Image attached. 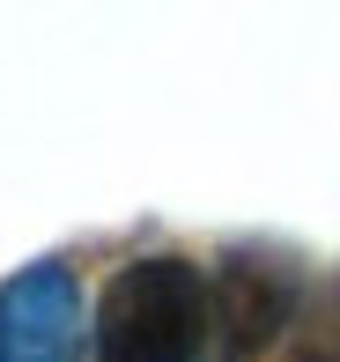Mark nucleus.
Returning <instances> with one entry per match:
<instances>
[{
    "mask_svg": "<svg viewBox=\"0 0 340 362\" xmlns=\"http://www.w3.org/2000/svg\"><path fill=\"white\" fill-rule=\"evenodd\" d=\"M207 348V281L185 259H134L96 303V362H192Z\"/></svg>",
    "mask_w": 340,
    "mask_h": 362,
    "instance_id": "1",
    "label": "nucleus"
},
{
    "mask_svg": "<svg viewBox=\"0 0 340 362\" xmlns=\"http://www.w3.org/2000/svg\"><path fill=\"white\" fill-rule=\"evenodd\" d=\"M82 288L67 267H30L0 288V362H74Z\"/></svg>",
    "mask_w": 340,
    "mask_h": 362,
    "instance_id": "2",
    "label": "nucleus"
},
{
    "mask_svg": "<svg viewBox=\"0 0 340 362\" xmlns=\"http://www.w3.org/2000/svg\"><path fill=\"white\" fill-rule=\"evenodd\" d=\"M207 325H215L207 340H215L230 362L259 355V348L288 325V281H281L274 267H259V259H230L222 281L207 288Z\"/></svg>",
    "mask_w": 340,
    "mask_h": 362,
    "instance_id": "3",
    "label": "nucleus"
}]
</instances>
